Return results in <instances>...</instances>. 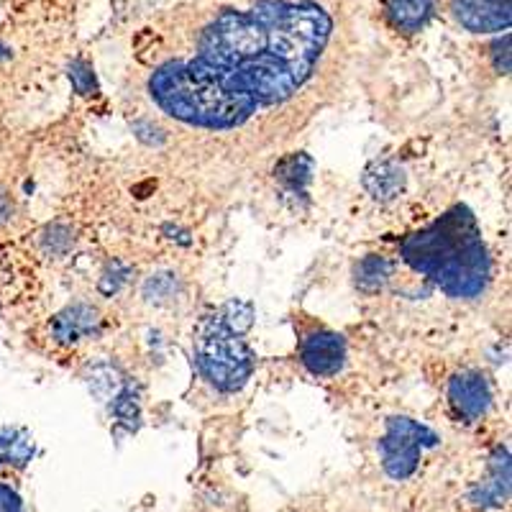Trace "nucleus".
<instances>
[{
	"mask_svg": "<svg viewBox=\"0 0 512 512\" xmlns=\"http://www.w3.org/2000/svg\"><path fill=\"white\" fill-rule=\"evenodd\" d=\"M331 31V16L310 0H259L249 11L231 8L205 26L195 57L154 70L149 95L175 121L231 131L303 88Z\"/></svg>",
	"mask_w": 512,
	"mask_h": 512,
	"instance_id": "1",
	"label": "nucleus"
},
{
	"mask_svg": "<svg viewBox=\"0 0 512 512\" xmlns=\"http://www.w3.org/2000/svg\"><path fill=\"white\" fill-rule=\"evenodd\" d=\"M402 259L415 272L431 277L446 295L464 300L482 295L492 277L482 231L466 205H456L402 241Z\"/></svg>",
	"mask_w": 512,
	"mask_h": 512,
	"instance_id": "2",
	"label": "nucleus"
},
{
	"mask_svg": "<svg viewBox=\"0 0 512 512\" xmlns=\"http://www.w3.org/2000/svg\"><path fill=\"white\" fill-rule=\"evenodd\" d=\"M195 359L216 390L239 392L254 372V354L244 338L226 326L221 310L205 315L195 333Z\"/></svg>",
	"mask_w": 512,
	"mask_h": 512,
	"instance_id": "3",
	"label": "nucleus"
},
{
	"mask_svg": "<svg viewBox=\"0 0 512 512\" xmlns=\"http://www.w3.org/2000/svg\"><path fill=\"white\" fill-rule=\"evenodd\" d=\"M433 446H438V436L431 428H425L410 418H390L387 420V433L379 441L384 472L397 482L413 477L420 454Z\"/></svg>",
	"mask_w": 512,
	"mask_h": 512,
	"instance_id": "4",
	"label": "nucleus"
},
{
	"mask_svg": "<svg viewBox=\"0 0 512 512\" xmlns=\"http://www.w3.org/2000/svg\"><path fill=\"white\" fill-rule=\"evenodd\" d=\"M451 11L456 21L474 34L507 31L512 21L510 0H451Z\"/></svg>",
	"mask_w": 512,
	"mask_h": 512,
	"instance_id": "5",
	"label": "nucleus"
},
{
	"mask_svg": "<svg viewBox=\"0 0 512 512\" xmlns=\"http://www.w3.org/2000/svg\"><path fill=\"white\" fill-rule=\"evenodd\" d=\"M448 400H451V408L456 410L459 418H464L466 423H474L492 405V392H489L484 374L461 372L448 384Z\"/></svg>",
	"mask_w": 512,
	"mask_h": 512,
	"instance_id": "6",
	"label": "nucleus"
},
{
	"mask_svg": "<svg viewBox=\"0 0 512 512\" xmlns=\"http://www.w3.org/2000/svg\"><path fill=\"white\" fill-rule=\"evenodd\" d=\"M303 364L315 377H333L344 369L346 364V344L344 338L331 331H315L303 341Z\"/></svg>",
	"mask_w": 512,
	"mask_h": 512,
	"instance_id": "7",
	"label": "nucleus"
},
{
	"mask_svg": "<svg viewBox=\"0 0 512 512\" xmlns=\"http://www.w3.org/2000/svg\"><path fill=\"white\" fill-rule=\"evenodd\" d=\"M510 497V454L497 448L489 459V474L482 484L472 489V502L477 507H500Z\"/></svg>",
	"mask_w": 512,
	"mask_h": 512,
	"instance_id": "8",
	"label": "nucleus"
},
{
	"mask_svg": "<svg viewBox=\"0 0 512 512\" xmlns=\"http://www.w3.org/2000/svg\"><path fill=\"white\" fill-rule=\"evenodd\" d=\"M52 333L59 344H77L82 338L98 336L100 315L90 305H72L54 318Z\"/></svg>",
	"mask_w": 512,
	"mask_h": 512,
	"instance_id": "9",
	"label": "nucleus"
},
{
	"mask_svg": "<svg viewBox=\"0 0 512 512\" xmlns=\"http://www.w3.org/2000/svg\"><path fill=\"white\" fill-rule=\"evenodd\" d=\"M364 187L379 203H390L405 190V172L395 162H374L364 172Z\"/></svg>",
	"mask_w": 512,
	"mask_h": 512,
	"instance_id": "10",
	"label": "nucleus"
},
{
	"mask_svg": "<svg viewBox=\"0 0 512 512\" xmlns=\"http://www.w3.org/2000/svg\"><path fill=\"white\" fill-rule=\"evenodd\" d=\"M433 13V0H387V16L392 26L405 34L420 31Z\"/></svg>",
	"mask_w": 512,
	"mask_h": 512,
	"instance_id": "11",
	"label": "nucleus"
},
{
	"mask_svg": "<svg viewBox=\"0 0 512 512\" xmlns=\"http://www.w3.org/2000/svg\"><path fill=\"white\" fill-rule=\"evenodd\" d=\"M34 456V441L21 428H0V464L26 466Z\"/></svg>",
	"mask_w": 512,
	"mask_h": 512,
	"instance_id": "12",
	"label": "nucleus"
},
{
	"mask_svg": "<svg viewBox=\"0 0 512 512\" xmlns=\"http://www.w3.org/2000/svg\"><path fill=\"white\" fill-rule=\"evenodd\" d=\"M390 272L392 267L387 259H382V256H367V259L356 267V285H359L361 290L374 292L387 282Z\"/></svg>",
	"mask_w": 512,
	"mask_h": 512,
	"instance_id": "13",
	"label": "nucleus"
},
{
	"mask_svg": "<svg viewBox=\"0 0 512 512\" xmlns=\"http://www.w3.org/2000/svg\"><path fill=\"white\" fill-rule=\"evenodd\" d=\"M113 415L118 418V423L126 425L128 431H136V428H139L141 405L134 387H123V390L113 397Z\"/></svg>",
	"mask_w": 512,
	"mask_h": 512,
	"instance_id": "14",
	"label": "nucleus"
},
{
	"mask_svg": "<svg viewBox=\"0 0 512 512\" xmlns=\"http://www.w3.org/2000/svg\"><path fill=\"white\" fill-rule=\"evenodd\" d=\"M310 159L303 157V154H297V157H290L285 159V162L280 164V169H277V177H280L285 185H290L292 190H303L305 182L310 180Z\"/></svg>",
	"mask_w": 512,
	"mask_h": 512,
	"instance_id": "15",
	"label": "nucleus"
},
{
	"mask_svg": "<svg viewBox=\"0 0 512 512\" xmlns=\"http://www.w3.org/2000/svg\"><path fill=\"white\" fill-rule=\"evenodd\" d=\"M218 310H221L226 326L239 333V336H244L251 328V323H254V308H251V303H244V300H228Z\"/></svg>",
	"mask_w": 512,
	"mask_h": 512,
	"instance_id": "16",
	"label": "nucleus"
},
{
	"mask_svg": "<svg viewBox=\"0 0 512 512\" xmlns=\"http://www.w3.org/2000/svg\"><path fill=\"white\" fill-rule=\"evenodd\" d=\"M90 390L100 397V400H111L123 390L118 372L113 367H95L90 374Z\"/></svg>",
	"mask_w": 512,
	"mask_h": 512,
	"instance_id": "17",
	"label": "nucleus"
},
{
	"mask_svg": "<svg viewBox=\"0 0 512 512\" xmlns=\"http://www.w3.org/2000/svg\"><path fill=\"white\" fill-rule=\"evenodd\" d=\"M70 80L75 82V88L80 95H90L95 90L93 67L88 62H82V59H75L70 64Z\"/></svg>",
	"mask_w": 512,
	"mask_h": 512,
	"instance_id": "18",
	"label": "nucleus"
},
{
	"mask_svg": "<svg viewBox=\"0 0 512 512\" xmlns=\"http://www.w3.org/2000/svg\"><path fill=\"white\" fill-rule=\"evenodd\" d=\"M492 59H495V70L500 75H507L510 72V36H502L492 44Z\"/></svg>",
	"mask_w": 512,
	"mask_h": 512,
	"instance_id": "19",
	"label": "nucleus"
},
{
	"mask_svg": "<svg viewBox=\"0 0 512 512\" xmlns=\"http://www.w3.org/2000/svg\"><path fill=\"white\" fill-rule=\"evenodd\" d=\"M126 280H128V269L123 267V264H113V267L105 272L103 282H100V290H103L105 295H111V292H116Z\"/></svg>",
	"mask_w": 512,
	"mask_h": 512,
	"instance_id": "20",
	"label": "nucleus"
},
{
	"mask_svg": "<svg viewBox=\"0 0 512 512\" xmlns=\"http://www.w3.org/2000/svg\"><path fill=\"white\" fill-rule=\"evenodd\" d=\"M0 512H24L21 497L8 484H0Z\"/></svg>",
	"mask_w": 512,
	"mask_h": 512,
	"instance_id": "21",
	"label": "nucleus"
},
{
	"mask_svg": "<svg viewBox=\"0 0 512 512\" xmlns=\"http://www.w3.org/2000/svg\"><path fill=\"white\" fill-rule=\"evenodd\" d=\"M11 203H8L6 200V195H3V192H0V221H6L8 216H11Z\"/></svg>",
	"mask_w": 512,
	"mask_h": 512,
	"instance_id": "22",
	"label": "nucleus"
},
{
	"mask_svg": "<svg viewBox=\"0 0 512 512\" xmlns=\"http://www.w3.org/2000/svg\"><path fill=\"white\" fill-rule=\"evenodd\" d=\"M8 57H11L8 47H3V44H0V59H8Z\"/></svg>",
	"mask_w": 512,
	"mask_h": 512,
	"instance_id": "23",
	"label": "nucleus"
}]
</instances>
